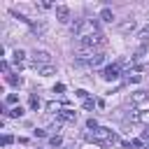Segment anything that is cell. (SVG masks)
<instances>
[{
  "mask_svg": "<svg viewBox=\"0 0 149 149\" xmlns=\"http://www.w3.org/2000/svg\"><path fill=\"white\" fill-rule=\"evenodd\" d=\"M98 21L95 19H79L74 26H72V35L77 40H84V37H91V35H98Z\"/></svg>",
  "mask_w": 149,
  "mask_h": 149,
  "instance_id": "1",
  "label": "cell"
},
{
  "mask_svg": "<svg viewBox=\"0 0 149 149\" xmlns=\"http://www.w3.org/2000/svg\"><path fill=\"white\" fill-rule=\"evenodd\" d=\"M88 140H93L98 147H109V144L116 142V135H114L109 128H95V130L88 135Z\"/></svg>",
  "mask_w": 149,
  "mask_h": 149,
  "instance_id": "2",
  "label": "cell"
},
{
  "mask_svg": "<svg viewBox=\"0 0 149 149\" xmlns=\"http://www.w3.org/2000/svg\"><path fill=\"white\" fill-rule=\"evenodd\" d=\"M33 63H35L37 68H42V65H51V54L44 51V49H35V51H33Z\"/></svg>",
  "mask_w": 149,
  "mask_h": 149,
  "instance_id": "3",
  "label": "cell"
},
{
  "mask_svg": "<svg viewBox=\"0 0 149 149\" xmlns=\"http://www.w3.org/2000/svg\"><path fill=\"white\" fill-rule=\"evenodd\" d=\"M119 74H121L119 65H107V68L102 70V79H107V81H116V79H119Z\"/></svg>",
  "mask_w": 149,
  "mask_h": 149,
  "instance_id": "4",
  "label": "cell"
},
{
  "mask_svg": "<svg viewBox=\"0 0 149 149\" xmlns=\"http://www.w3.org/2000/svg\"><path fill=\"white\" fill-rule=\"evenodd\" d=\"M137 28V23H135V19H126V21H121L119 23V33H123V35H128V33H133Z\"/></svg>",
  "mask_w": 149,
  "mask_h": 149,
  "instance_id": "5",
  "label": "cell"
},
{
  "mask_svg": "<svg viewBox=\"0 0 149 149\" xmlns=\"http://www.w3.org/2000/svg\"><path fill=\"white\" fill-rule=\"evenodd\" d=\"M56 19H58L61 23H68V21H70V9H68L65 5H58V7H56Z\"/></svg>",
  "mask_w": 149,
  "mask_h": 149,
  "instance_id": "6",
  "label": "cell"
},
{
  "mask_svg": "<svg viewBox=\"0 0 149 149\" xmlns=\"http://www.w3.org/2000/svg\"><path fill=\"white\" fill-rule=\"evenodd\" d=\"M56 116H58V121H77V112H72V109H61Z\"/></svg>",
  "mask_w": 149,
  "mask_h": 149,
  "instance_id": "7",
  "label": "cell"
},
{
  "mask_svg": "<svg viewBox=\"0 0 149 149\" xmlns=\"http://www.w3.org/2000/svg\"><path fill=\"white\" fill-rule=\"evenodd\" d=\"M144 102H147V93L144 91H135L130 95V105H144Z\"/></svg>",
  "mask_w": 149,
  "mask_h": 149,
  "instance_id": "8",
  "label": "cell"
},
{
  "mask_svg": "<svg viewBox=\"0 0 149 149\" xmlns=\"http://www.w3.org/2000/svg\"><path fill=\"white\" fill-rule=\"evenodd\" d=\"M100 21H105V23H112V21H114V12H112L109 7H105V9L100 12Z\"/></svg>",
  "mask_w": 149,
  "mask_h": 149,
  "instance_id": "9",
  "label": "cell"
},
{
  "mask_svg": "<svg viewBox=\"0 0 149 149\" xmlns=\"http://www.w3.org/2000/svg\"><path fill=\"white\" fill-rule=\"evenodd\" d=\"M37 72L42 77H51V74H56V68L54 65H42V68H37Z\"/></svg>",
  "mask_w": 149,
  "mask_h": 149,
  "instance_id": "10",
  "label": "cell"
},
{
  "mask_svg": "<svg viewBox=\"0 0 149 149\" xmlns=\"http://www.w3.org/2000/svg\"><path fill=\"white\" fill-rule=\"evenodd\" d=\"M137 40H140V42H149V23H147L144 28H140V33H137Z\"/></svg>",
  "mask_w": 149,
  "mask_h": 149,
  "instance_id": "11",
  "label": "cell"
},
{
  "mask_svg": "<svg viewBox=\"0 0 149 149\" xmlns=\"http://www.w3.org/2000/svg\"><path fill=\"white\" fill-rule=\"evenodd\" d=\"M44 30H47V26H44V23H42V21H37V23H33V33H35V35H37V37H40V35H42V33H44Z\"/></svg>",
  "mask_w": 149,
  "mask_h": 149,
  "instance_id": "12",
  "label": "cell"
},
{
  "mask_svg": "<svg viewBox=\"0 0 149 149\" xmlns=\"http://www.w3.org/2000/svg\"><path fill=\"white\" fill-rule=\"evenodd\" d=\"M21 114H23V107H21V105H19V107H14V109H9V112H7V116H12V119H19V116H21Z\"/></svg>",
  "mask_w": 149,
  "mask_h": 149,
  "instance_id": "13",
  "label": "cell"
},
{
  "mask_svg": "<svg viewBox=\"0 0 149 149\" xmlns=\"http://www.w3.org/2000/svg\"><path fill=\"white\" fill-rule=\"evenodd\" d=\"M7 81H9L12 86H21V84H23V79H21V77H14V74H7Z\"/></svg>",
  "mask_w": 149,
  "mask_h": 149,
  "instance_id": "14",
  "label": "cell"
},
{
  "mask_svg": "<svg viewBox=\"0 0 149 149\" xmlns=\"http://www.w3.org/2000/svg\"><path fill=\"white\" fill-rule=\"evenodd\" d=\"M12 58H14V61H16V63H19V65H21V61H23V58H26V54H23V51H21V49H16V51H14V54H12Z\"/></svg>",
  "mask_w": 149,
  "mask_h": 149,
  "instance_id": "15",
  "label": "cell"
},
{
  "mask_svg": "<svg viewBox=\"0 0 149 149\" xmlns=\"http://www.w3.org/2000/svg\"><path fill=\"white\" fill-rule=\"evenodd\" d=\"M40 107V98L37 95H30V109H37Z\"/></svg>",
  "mask_w": 149,
  "mask_h": 149,
  "instance_id": "16",
  "label": "cell"
},
{
  "mask_svg": "<svg viewBox=\"0 0 149 149\" xmlns=\"http://www.w3.org/2000/svg\"><path fill=\"white\" fill-rule=\"evenodd\" d=\"M93 105H98L93 98H86V100H84V109H93Z\"/></svg>",
  "mask_w": 149,
  "mask_h": 149,
  "instance_id": "17",
  "label": "cell"
},
{
  "mask_svg": "<svg viewBox=\"0 0 149 149\" xmlns=\"http://www.w3.org/2000/svg\"><path fill=\"white\" fill-rule=\"evenodd\" d=\"M47 109H49V112H56V114L61 112V109H58V102H49V105H47Z\"/></svg>",
  "mask_w": 149,
  "mask_h": 149,
  "instance_id": "18",
  "label": "cell"
},
{
  "mask_svg": "<svg viewBox=\"0 0 149 149\" xmlns=\"http://www.w3.org/2000/svg\"><path fill=\"white\" fill-rule=\"evenodd\" d=\"M126 79H128V81H133V84H137V81H140V79H142V77H140V74H128V77H126Z\"/></svg>",
  "mask_w": 149,
  "mask_h": 149,
  "instance_id": "19",
  "label": "cell"
},
{
  "mask_svg": "<svg viewBox=\"0 0 149 149\" xmlns=\"http://www.w3.org/2000/svg\"><path fill=\"white\" fill-rule=\"evenodd\" d=\"M14 102H19V98H16L14 93H9V95H7V105H14Z\"/></svg>",
  "mask_w": 149,
  "mask_h": 149,
  "instance_id": "20",
  "label": "cell"
},
{
  "mask_svg": "<svg viewBox=\"0 0 149 149\" xmlns=\"http://www.w3.org/2000/svg\"><path fill=\"white\" fill-rule=\"evenodd\" d=\"M86 126H88L91 130H95V128H98V121H95V119H88V121H86Z\"/></svg>",
  "mask_w": 149,
  "mask_h": 149,
  "instance_id": "21",
  "label": "cell"
},
{
  "mask_svg": "<svg viewBox=\"0 0 149 149\" xmlns=\"http://www.w3.org/2000/svg\"><path fill=\"white\" fill-rule=\"evenodd\" d=\"M12 142H14V137H12V135H5V137H2V144H5V147H9Z\"/></svg>",
  "mask_w": 149,
  "mask_h": 149,
  "instance_id": "22",
  "label": "cell"
},
{
  "mask_svg": "<svg viewBox=\"0 0 149 149\" xmlns=\"http://www.w3.org/2000/svg\"><path fill=\"white\" fill-rule=\"evenodd\" d=\"M49 144H51V147H58V144H61V137H58V135H54V137L49 140Z\"/></svg>",
  "mask_w": 149,
  "mask_h": 149,
  "instance_id": "23",
  "label": "cell"
},
{
  "mask_svg": "<svg viewBox=\"0 0 149 149\" xmlns=\"http://www.w3.org/2000/svg\"><path fill=\"white\" fill-rule=\"evenodd\" d=\"M77 98H81V100H86V98H88V93H86L84 88H79V91H77Z\"/></svg>",
  "mask_w": 149,
  "mask_h": 149,
  "instance_id": "24",
  "label": "cell"
},
{
  "mask_svg": "<svg viewBox=\"0 0 149 149\" xmlns=\"http://www.w3.org/2000/svg\"><path fill=\"white\" fill-rule=\"evenodd\" d=\"M63 91H65L63 84H56V86H54V93H63Z\"/></svg>",
  "mask_w": 149,
  "mask_h": 149,
  "instance_id": "25",
  "label": "cell"
},
{
  "mask_svg": "<svg viewBox=\"0 0 149 149\" xmlns=\"http://www.w3.org/2000/svg\"><path fill=\"white\" fill-rule=\"evenodd\" d=\"M44 135H47V130H42V128H37V130H35V137H44Z\"/></svg>",
  "mask_w": 149,
  "mask_h": 149,
  "instance_id": "26",
  "label": "cell"
},
{
  "mask_svg": "<svg viewBox=\"0 0 149 149\" xmlns=\"http://www.w3.org/2000/svg\"><path fill=\"white\" fill-rule=\"evenodd\" d=\"M142 140H149V128H147V130L142 133Z\"/></svg>",
  "mask_w": 149,
  "mask_h": 149,
  "instance_id": "27",
  "label": "cell"
}]
</instances>
